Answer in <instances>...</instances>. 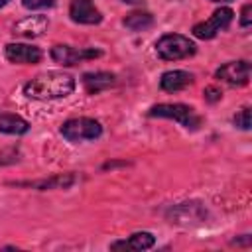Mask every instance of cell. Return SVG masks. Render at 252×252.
I'll return each instance as SVG.
<instances>
[{
  "mask_svg": "<svg viewBox=\"0 0 252 252\" xmlns=\"http://www.w3.org/2000/svg\"><path fill=\"white\" fill-rule=\"evenodd\" d=\"M20 152L16 148H6L0 152V165H10V163H16L20 158Z\"/></svg>",
  "mask_w": 252,
  "mask_h": 252,
  "instance_id": "18",
  "label": "cell"
},
{
  "mask_svg": "<svg viewBox=\"0 0 252 252\" xmlns=\"http://www.w3.org/2000/svg\"><path fill=\"white\" fill-rule=\"evenodd\" d=\"M75 181H77V175H75V173H59V175H53V177H49V179L22 181V183H18V185H26V187H33V189H39V191H47V189H67V187H71Z\"/></svg>",
  "mask_w": 252,
  "mask_h": 252,
  "instance_id": "13",
  "label": "cell"
},
{
  "mask_svg": "<svg viewBox=\"0 0 252 252\" xmlns=\"http://www.w3.org/2000/svg\"><path fill=\"white\" fill-rule=\"evenodd\" d=\"M234 126H238V128H242V130H250V108L248 106H244L242 110H238L236 114H234Z\"/></svg>",
  "mask_w": 252,
  "mask_h": 252,
  "instance_id": "17",
  "label": "cell"
},
{
  "mask_svg": "<svg viewBox=\"0 0 252 252\" xmlns=\"http://www.w3.org/2000/svg\"><path fill=\"white\" fill-rule=\"evenodd\" d=\"M215 77L232 85V87H242L250 81V63L246 59L240 61H228L224 65H220L215 71Z\"/></svg>",
  "mask_w": 252,
  "mask_h": 252,
  "instance_id": "7",
  "label": "cell"
},
{
  "mask_svg": "<svg viewBox=\"0 0 252 252\" xmlns=\"http://www.w3.org/2000/svg\"><path fill=\"white\" fill-rule=\"evenodd\" d=\"M30 130V124L12 112H0V132L2 134H12V136H20L26 134Z\"/></svg>",
  "mask_w": 252,
  "mask_h": 252,
  "instance_id": "15",
  "label": "cell"
},
{
  "mask_svg": "<svg viewBox=\"0 0 252 252\" xmlns=\"http://www.w3.org/2000/svg\"><path fill=\"white\" fill-rule=\"evenodd\" d=\"M61 134H63V138H65L67 142L81 144V142H91V140L100 138L102 126H100V122L94 120V118L79 116V118H69L67 122H63Z\"/></svg>",
  "mask_w": 252,
  "mask_h": 252,
  "instance_id": "4",
  "label": "cell"
},
{
  "mask_svg": "<svg viewBox=\"0 0 252 252\" xmlns=\"http://www.w3.org/2000/svg\"><path fill=\"white\" fill-rule=\"evenodd\" d=\"M75 91V79L63 71H47L24 85V94L35 100L65 98Z\"/></svg>",
  "mask_w": 252,
  "mask_h": 252,
  "instance_id": "1",
  "label": "cell"
},
{
  "mask_svg": "<svg viewBox=\"0 0 252 252\" xmlns=\"http://www.w3.org/2000/svg\"><path fill=\"white\" fill-rule=\"evenodd\" d=\"M47 26H49L47 18L41 16V14H37V16H28V18L20 20V22L12 28V32H14L16 35H20V37L32 39V37L43 35V32L47 30Z\"/></svg>",
  "mask_w": 252,
  "mask_h": 252,
  "instance_id": "10",
  "label": "cell"
},
{
  "mask_svg": "<svg viewBox=\"0 0 252 252\" xmlns=\"http://www.w3.org/2000/svg\"><path fill=\"white\" fill-rule=\"evenodd\" d=\"M232 18H234V12H232L230 8H226V6H222V8L215 10L209 20H205V22H201V24H195L191 32H193V35L199 37V39H211V37H215L220 30H226V28L230 26Z\"/></svg>",
  "mask_w": 252,
  "mask_h": 252,
  "instance_id": "5",
  "label": "cell"
},
{
  "mask_svg": "<svg viewBox=\"0 0 252 252\" xmlns=\"http://www.w3.org/2000/svg\"><path fill=\"white\" fill-rule=\"evenodd\" d=\"M156 244L154 234L150 232H134L126 240H116L110 244L112 250H148Z\"/></svg>",
  "mask_w": 252,
  "mask_h": 252,
  "instance_id": "14",
  "label": "cell"
},
{
  "mask_svg": "<svg viewBox=\"0 0 252 252\" xmlns=\"http://www.w3.org/2000/svg\"><path fill=\"white\" fill-rule=\"evenodd\" d=\"M102 51L100 49H94V47H73V45H55L51 49V59L59 65H65V67H71L79 61H85V59H94V57H100Z\"/></svg>",
  "mask_w": 252,
  "mask_h": 252,
  "instance_id": "6",
  "label": "cell"
},
{
  "mask_svg": "<svg viewBox=\"0 0 252 252\" xmlns=\"http://www.w3.org/2000/svg\"><path fill=\"white\" fill-rule=\"evenodd\" d=\"M154 24V16L150 12H132L124 18V26L134 30V32H140V30H146Z\"/></svg>",
  "mask_w": 252,
  "mask_h": 252,
  "instance_id": "16",
  "label": "cell"
},
{
  "mask_svg": "<svg viewBox=\"0 0 252 252\" xmlns=\"http://www.w3.org/2000/svg\"><path fill=\"white\" fill-rule=\"evenodd\" d=\"M193 83V75L187 73V71H165L159 79V87L165 91V93H177V91H183L185 87H189Z\"/></svg>",
  "mask_w": 252,
  "mask_h": 252,
  "instance_id": "12",
  "label": "cell"
},
{
  "mask_svg": "<svg viewBox=\"0 0 252 252\" xmlns=\"http://www.w3.org/2000/svg\"><path fill=\"white\" fill-rule=\"evenodd\" d=\"M22 4L28 10H41V8H51L55 0H22Z\"/></svg>",
  "mask_w": 252,
  "mask_h": 252,
  "instance_id": "19",
  "label": "cell"
},
{
  "mask_svg": "<svg viewBox=\"0 0 252 252\" xmlns=\"http://www.w3.org/2000/svg\"><path fill=\"white\" fill-rule=\"evenodd\" d=\"M203 94H205V100H207V102H217V100H220V96H222V93H220L217 87H207Z\"/></svg>",
  "mask_w": 252,
  "mask_h": 252,
  "instance_id": "21",
  "label": "cell"
},
{
  "mask_svg": "<svg viewBox=\"0 0 252 252\" xmlns=\"http://www.w3.org/2000/svg\"><path fill=\"white\" fill-rule=\"evenodd\" d=\"M252 24V6L250 4H244L242 6V14H240V26L248 28Z\"/></svg>",
  "mask_w": 252,
  "mask_h": 252,
  "instance_id": "20",
  "label": "cell"
},
{
  "mask_svg": "<svg viewBox=\"0 0 252 252\" xmlns=\"http://www.w3.org/2000/svg\"><path fill=\"white\" fill-rule=\"evenodd\" d=\"M114 83H116V77L114 73H108V71H91L83 75V85L89 94H98L100 91H106Z\"/></svg>",
  "mask_w": 252,
  "mask_h": 252,
  "instance_id": "11",
  "label": "cell"
},
{
  "mask_svg": "<svg viewBox=\"0 0 252 252\" xmlns=\"http://www.w3.org/2000/svg\"><path fill=\"white\" fill-rule=\"evenodd\" d=\"M156 51L165 61H177L195 55V43L181 33H165L156 41Z\"/></svg>",
  "mask_w": 252,
  "mask_h": 252,
  "instance_id": "3",
  "label": "cell"
},
{
  "mask_svg": "<svg viewBox=\"0 0 252 252\" xmlns=\"http://www.w3.org/2000/svg\"><path fill=\"white\" fill-rule=\"evenodd\" d=\"M148 116L152 118H169L179 122L183 128L187 130H199L201 126V116L195 112L193 106L189 104H181V102H161V104H154L148 110Z\"/></svg>",
  "mask_w": 252,
  "mask_h": 252,
  "instance_id": "2",
  "label": "cell"
},
{
  "mask_svg": "<svg viewBox=\"0 0 252 252\" xmlns=\"http://www.w3.org/2000/svg\"><path fill=\"white\" fill-rule=\"evenodd\" d=\"M232 244H250V236L244 234V240H232Z\"/></svg>",
  "mask_w": 252,
  "mask_h": 252,
  "instance_id": "22",
  "label": "cell"
},
{
  "mask_svg": "<svg viewBox=\"0 0 252 252\" xmlns=\"http://www.w3.org/2000/svg\"><path fill=\"white\" fill-rule=\"evenodd\" d=\"M69 16H71L73 22L87 24V26H94V24H100L102 22V14L94 6L93 0H71Z\"/></svg>",
  "mask_w": 252,
  "mask_h": 252,
  "instance_id": "8",
  "label": "cell"
},
{
  "mask_svg": "<svg viewBox=\"0 0 252 252\" xmlns=\"http://www.w3.org/2000/svg\"><path fill=\"white\" fill-rule=\"evenodd\" d=\"M8 2H10V0H0V8H2V6H6Z\"/></svg>",
  "mask_w": 252,
  "mask_h": 252,
  "instance_id": "23",
  "label": "cell"
},
{
  "mask_svg": "<svg viewBox=\"0 0 252 252\" xmlns=\"http://www.w3.org/2000/svg\"><path fill=\"white\" fill-rule=\"evenodd\" d=\"M211 2H232V0H211Z\"/></svg>",
  "mask_w": 252,
  "mask_h": 252,
  "instance_id": "24",
  "label": "cell"
},
{
  "mask_svg": "<svg viewBox=\"0 0 252 252\" xmlns=\"http://www.w3.org/2000/svg\"><path fill=\"white\" fill-rule=\"evenodd\" d=\"M4 55L10 63H18V65H33L41 61L39 47H33L28 43H8L4 47Z\"/></svg>",
  "mask_w": 252,
  "mask_h": 252,
  "instance_id": "9",
  "label": "cell"
}]
</instances>
